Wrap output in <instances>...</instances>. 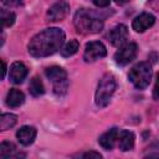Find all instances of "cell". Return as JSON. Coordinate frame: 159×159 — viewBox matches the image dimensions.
Instances as JSON below:
<instances>
[{"instance_id": "6da1fadb", "label": "cell", "mask_w": 159, "mask_h": 159, "mask_svg": "<svg viewBox=\"0 0 159 159\" xmlns=\"http://www.w3.org/2000/svg\"><path fill=\"white\" fill-rule=\"evenodd\" d=\"M65 32L58 27H48L36 34L27 45V51L32 57L42 58L53 55L62 48Z\"/></svg>"}, {"instance_id": "7a4b0ae2", "label": "cell", "mask_w": 159, "mask_h": 159, "mask_svg": "<svg viewBox=\"0 0 159 159\" xmlns=\"http://www.w3.org/2000/svg\"><path fill=\"white\" fill-rule=\"evenodd\" d=\"M73 25L77 32L83 35H92L99 32L103 29V17L92 10L80 9L73 16Z\"/></svg>"}, {"instance_id": "3957f363", "label": "cell", "mask_w": 159, "mask_h": 159, "mask_svg": "<svg viewBox=\"0 0 159 159\" xmlns=\"http://www.w3.org/2000/svg\"><path fill=\"white\" fill-rule=\"evenodd\" d=\"M116 88H117V82H116L114 76L112 73L103 75L97 84V89L94 93V102L97 107L99 108L107 107L112 99V96Z\"/></svg>"}, {"instance_id": "277c9868", "label": "cell", "mask_w": 159, "mask_h": 159, "mask_svg": "<svg viewBox=\"0 0 159 159\" xmlns=\"http://www.w3.org/2000/svg\"><path fill=\"white\" fill-rule=\"evenodd\" d=\"M153 76L152 65L149 62H138L135 66H133L128 73L129 82L137 88V89H144L149 86L150 80Z\"/></svg>"}, {"instance_id": "5b68a950", "label": "cell", "mask_w": 159, "mask_h": 159, "mask_svg": "<svg viewBox=\"0 0 159 159\" xmlns=\"http://www.w3.org/2000/svg\"><path fill=\"white\" fill-rule=\"evenodd\" d=\"M46 77L52 82L53 86V93L58 97L66 94L68 88V80H67V72L60 67V66H51L45 70Z\"/></svg>"}, {"instance_id": "8992f818", "label": "cell", "mask_w": 159, "mask_h": 159, "mask_svg": "<svg viewBox=\"0 0 159 159\" xmlns=\"http://www.w3.org/2000/svg\"><path fill=\"white\" fill-rule=\"evenodd\" d=\"M138 52V46L134 42L124 43L119 47V50L114 53V62L119 66H125L129 62H132Z\"/></svg>"}, {"instance_id": "52a82bcc", "label": "cell", "mask_w": 159, "mask_h": 159, "mask_svg": "<svg viewBox=\"0 0 159 159\" xmlns=\"http://www.w3.org/2000/svg\"><path fill=\"white\" fill-rule=\"evenodd\" d=\"M107 55V48L101 41H91L86 45L83 52V60L86 62H94L103 58Z\"/></svg>"}, {"instance_id": "ba28073f", "label": "cell", "mask_w": 159, "mask_h": 159, "mask_svg": "<svg viewBox=\"0 0 159 159\" xmlns=\"http://www.w3.org/2000/svg\"><path fill=\"white\" fill-rule=\"evenodd\" d=\"M68 11H70L68 2L66 0H58L47 10L46 16H47L48 21H52V22L61 21V20H63L67 16Z\"/></svg>"}, {"instance_id": "9c48e42d", "label": "cell", "mask_w": 159, "mask_h": 159, "mask_svg": "<svg viewBox=\"0 0 159 159\" xmlns=\"http://www.w3.org/2000/svg\"><path fill=\"white\" fill-rule=\"evenodd\" d=\"M108 40L114 47L123 46L124 43H127L128 40V27L123 24L114 26L108 34Z\"/></svg>"}, {"instance_id": "30bf717a", "label": "cell", "mask_w": 159, "mask_h": 159, "mask_svg": "<svg viewBox=\"0 0 159 159\" xmlns=\"http://www.w3.org/2000/svg\"><path fill=\"white\" fill-rule=\"evenodd\" d=\"M155 22V17L149 14V12H142L140 15H138L133 22H132V27L134 31L137 32H144L145 30H148L149 27H152Z\"/></svg>"}, {"instance_id": "8fae6325", "label": "cell", "mask_w": 159, "mask_h": 159, "mask_svg": "<svg viewBox=\"0 0 159 159\" xmlns=\"http://www.w3.org/2000/svg\"><path fill=\"white\" fill-rule=\"evenodd\" d=\"M27 76V67L20 62L16 61L10 66V71H9V78L12 83L15 84H20L24 82V80Z\"/></svg>"}, {"instance_id": "7c38bea8", "label": "cell", "mask_w": 159, "mask_h": 159, "mask_svg": "<svg viewBox=\"0 0 159 159\" xmlns=\"http://www.w3.org/2000/svg\"><path fill=\"white\" fill-rule=\"evenodd\" d=\"M36 135H37V130L35 127L32 125H24L21 127L17 132H16V138L17 140L20 142V144L27 147V145H31L35 139H36Z\"/></svg>"}, {"instance_id": "4fadbf2b", "label": "cell", "mask_w": 159, "mask_h": 159, "mask_svg": "<svg viewBox=\"0 0 159 159\" xmlns=\"http://www.w3.org/2000/svg\"><path fill=\"white\" fill-rule=\"evenodd\" d=\"M118 134L119 130L117 128H111L107 132H104L99 138H98V143L99 145L106 149V150H111L113 149V147L116 145V143L118 142Z\"/></svg>"}, {"instance_id": "5bb4252c", "label": "cell", "mask_w": 159, "mask_h": 159, "mask_svg": "<svg viewBox=\"0 0 159 159\" xmlns=\"http://www.w3.org/2000/svg\"><path fill=\"white\" fill-rule=\"evenodd\" d=\"M118 147L122 152H128L134 148L135 135L133 132L129 130H120L118 134Z\"/></svg>"}, {"instance_id": "9a60e30c", "label": "cell", "mask_w": 159, "mask_h": 159, "mask_svg": "<svg viewBox=\"0 0 159 159\" xmlns=\"http://www.w3.org/2000/svg\"><path fill=\"white\" fill-rule=\"evenodd\" d=\"M25 102V94L17 89V88H10V91L6 94L5 103L10 108H17Z\"/></svg>"}, {"instance_id": "2e32d148", "label": "cell", "mask_w": 159, "mask_h": 159, "mask_svg": "<svg viewBox=\"0 0 159 159\" xmlns=\"http://www.w3.org/2000/svg\"><path fill=\"white\" fill-rule=\"evenodd\" d=\"M20 157H25V154L19 153L14 143L2 142L0 144V158H20Z\"/></svg>"}, {"instance_id": "e0dca14e", "label": "cell", "mask_w": 159, "mask_h": 159, "mask_svg": "<svg viewBox=\"0 0 159 159\" xmlns=\"http://www.w3.org/2000/svg\"><path fill=\"white\" fill-rule=\"evenodd\" d=\"M29 92L34 97H40V96H42L45 93L43 83H42V81L37 76H35V77L31 78V81L29 83Z\"/></svg>"}, {"instance_id": "ac0fdd59", "label": "cell", "mask_w": 159, "mask_h": 159, "mask_svg": "<svg viewBox=\"0 0 159 159\" xmlns=\"http://www.w3.org/2000/svg\"><path fill=\"white\" fill-rule=\"evenodd\" d=\"M17 122V116L12 113H4L0 117V129L1 130H7L12 128Z\"/></svg>"}, {"instance_id": "d6986e66", "label": "cell", "mask_w": 159, "mask_h": 159, "mask_svg": "<svg viewBox=\"0 0 159 159\" xmlns=\"http://www.w3.org/2000/svg\"><path fill=\"white\" fill-rule=\"evenodd\" d=\"M78 48H80V42L77 40H71L66 45L62 46L60 52H61V55L63 57H71V56H73L78 51Z\"/></svg>"}, {"instance_id": "ffe728a7", "label": "cell", "mask_w": 159, "mask_h": 159, "mask_svg": "<svg viewBox=\"0 0 159 159\" xmlns=\"http://www.w3.org/2000/svg\"><path fill=\"white\" fill-rule=\"evenodd\" d=\"M0 20H1V26H2V29H4V27H10V26L14 25V22H15V20H16V15H15L12 11H10V10L2 9V10L0 11Z\"/></svg>"}, {"instance_id": "44dd1931", "label": "cell", "mask_w": 159, "mask_h": 159, "mask_svg": "<svg viewBox=\"0 0 159 159\" xmlns=\"http://www.w3.org/2000/svg\"><path fill=\"white\" fill-rule=\"evenodd\" d=\"M82 158L84 159H88V158H93V159H101L102 158V154L97 153V152H86L82 154Z\"/></svg>"}, {"instance_id": "7402d4cb", "label": "cell", "mask_w": 159, "mask_h": 159, "mask_svg": "<svg viewBox=\"0 0 159 159\" xmlns=\"http://www.w3.org/2000/svg\"><path fill=\"white\" fill-rule=\"evenodd\" d=\"M24 0H1V2L6 6H19L22 4Z\"/></svg>"}, {"instance_id": "603a6c76", "label": "cell", "mask_w": 159, "mask_h": 159, "mask_svg": "<svg viewBox=\"0 0 159 159\" xmlns=\"http://www.w3.org/2000/svg\"><path fill=\"white\" fill-rule=\"evenodd\" d=\"M153 97H154V99H159V73L157 76L155 86H154V89H153Z\"/></svg>"}, {"instance_id": "cb8c5ba5", "label": "cell", "mask_w": 159, "mask_h": 159, "mask_svg": "<svg viewBox=\"0 0 159 159\" xmlns=\"http://www.w3.org/2000/svg\"><path fill=\"white\" fill-rule=\"evenodd\" d=\"M92 2L98 7H107L109 5V0H92Z\"/></svg>"}, {"instance_id": "d4e9b609", "label": "cell", "mask_w": 159, "mask_h": 159, "mask_svg": "<svg viewBox=\"0 0 159 159\" xmlns=\"http://www.w3.org/2000/svg\"><path fill=\"white\" fill-rule=\"evenodd\" d=\"M2 63V78H5V75H6V63L5 61H1Z\"/></svg>"}, {"instance_id": "484cf974", "label": "cell", "mask_w": 159, "mask_h": 159, "mask_svg": "<svg viewBox=\"0 0 159 159\" xmlns=\"http://www.w3.org/2000/svg\"><path fill=\"white\" fill-rule=\"evenodd\" d=\"M116 4H118V5H123V4H127L129 0H113Z\"/></svg>"}]
</instances>
